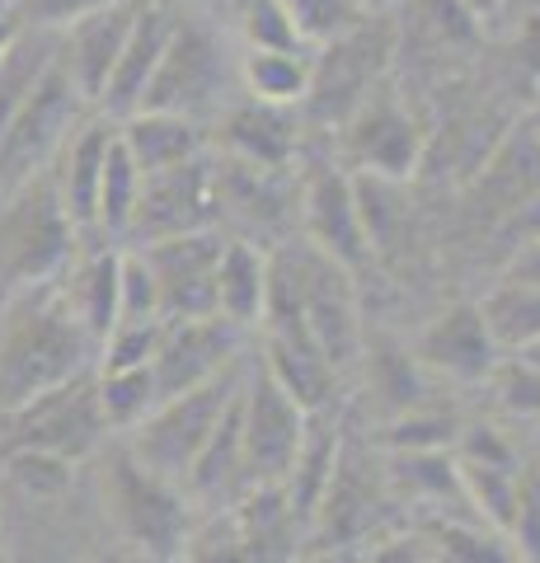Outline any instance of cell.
<instances>
[{
  "label": "cell",
  "instance_id": "cell-35",
  "mask_svg": "<svg viewBox=\"0 0 540 563\" xmlns=\"http://www.w3.org/2000/svg\"><path fill=\"white\" fill-rule=\"evenodd\" d=\"M456 418L442 413V409H414V413H399L390 418L386 428V446L395 455H414V451H451L456 446Z\"/></svg>",
  "mask_w": 540,
  "mask_h": 563
},
{
  "label": "cell",
  "instance_id": "cell-48",
  "mask_svg": "<svg viewBox=\"0 0 540 563\" xmlns=\"http://www.w3.org/2000/svg\"><path fill=\"white\" fill-rule=\"evenodd\" d=\"M367 563H428V550H423V540H414V536H395L386 544H376Z\"/></svg>",
  "mask_w": 540,
  "mask_h": 563
},
{
  "label": "cell",
  "instance_id": "cell-56",
  "mask_svg": "<svg viewBox=\"0 0 540 563\" xmlns=\"http://www.w3.org/2000/svg\"><path fill=\"white\" fill-rule=\"evenodd\" d=\"M5 10H10V0H0V14H5Z\"/></svg>",
  "mask_w": 540,
  "mask_h": 563
},
{
  "label": "cell",
  "instance_id": "cell-37",
  "mask_svg": "<svg viewBox=\"0 0 540 563\" xmlns=\"http://www.w3.org/2000/svg\"><path fill=\"white\" fill-rule=\"evenodd\" d=\"M118 324H165L161 320V287L146 268V258L128 250L118 268Z\"/></svg>",
  "mask_w": 540,
  "mask_h": 563
},
{
  "label": "cell",
  "instance_id": "cell-24",
  "mask_svg": "<svg viewBox=\"0 0 540 563\" xmlns=\"http://www.w3.org/2000/svg\"><path fill=\"white\" fill-rule=\"evenodd\" d=\"M268 306V254L250 240H225L217 263V314L235 329L264 320Z\"/></svg>",
  "mask_w": 540,
  "mask_h": 563
},
{
  "label": "cell",
  "instance_id": "cell-20",
  "mask_svg": "<svg viewBox=\"0 0 540 563\" xmlns=\"http://www.w3.org/2000/svg\"><path fill=\"white\" fill-rule=\"evenodd\" d=\"M221 141H225V151H231V161L283 174L296 155V122L287 109L250 99V103H240V109L225 113Z\"/></svg>",
  "mask_w": 540,
  "mask_h": 563
},
{
  "label": "cell",
  "instance_id": "cell-13",
  "mask_svg": "<svg viewBox=\"0 0 540 563\" xmlns=\"http://www.w3.org/2000/svg\"><path fill=\"white\" fill-rule=\"evenodd\" d=\"M343 146L357 174H376V179H409L423 155V132H418L414 113L390 95H372L362 109L343 122Z\"/></svg>",
  "mask_w": 540,
  "mask_h": 563
},
{
  "label": "cell",
  "instance_id": "cell-15",
  "mask_svg": "<svg viewBox=\"0 0 540 563\" xmlns=\"http://www.w3.org/2000/svg\"><path fill=\"white\" fill-rule=\"evenodd\" d=\"M76 99H80L76 80L66 76V66L57 57L43 70L38 90L29 95L20 118L10 122V132L0 136V169L29 174L47 151H62V141L71 136V122H76Z\"/></svg>",
  "mask_w": 540,
  "mask_h": 563
},
{
  "label": "cell",
  "instance_id": "cell-19",
  "mask_svg": "<svg viewBox=\"0 0 540 563\" xmlns=\"http://www.w3.org/2000/svg\"><path fill=\"white\" fill-rule=\"evenodd\" d=\"M136 20V5H109L99 14H85L66 29V43L57 47V57L66 66V76L76 80L80 99H103V85H109L118 57H123V43H128V29Z\"/></svg>",
  "mask_w": 540,
  "mask_h": 563
},
{
  "label": "cell",
  "instance_id": "cell-47",
  "mask_svg": "<svg viewBox=\"0 0 540 563\" xmlns=\"http://www.w3.org/2000/svg\"><path fill=\"white\" fill-rule=\"evenodd\" d=\"M503 277H508V282H531V287H540V231L517 244V254L508 258Z\"/></svg>",
  "mask_w": 540,
  "mask_h": 563
},
{
  "label": "cell",
  "instance_id": "cell-22",
  "mask_svg": "<svg viewBox=\"0 0 540 563\" xmlns=\"http://www.w3.org/2000/svg\"><path fill=\"white\" fill-rule=\"evenodd\" d=\"M118 141L132 155V165L142 169V179L202 155V128L179 113H132L118 122Z\"/></svg>",
  "mask_w": 540,
  "mask_h": 563
},
{
  "label": "cell",
  "instance_id": "cell-34",
  "mask_svg": "<svg viewBox=\"0 0 540 563\" xmlns=\"http://www.w3.org/2000/svg\"><path fill=\"white\" fill-rule=\"evenodd\" d=\"M240 33H245L250 52H306L301 29H296L291 10L283 0H245V10H240Z\"/></svg>",
  "mask_w": 540,
  "mask_h": 563
},
{
  "label": "cell",
  "instance_id": "cell-27",
  "mask_svg": "<svg viewBox=\"0 0 540 563\" xmlns=\"http://www.w3.org/2000/svg\"><path fill=\"white\" fill-rule=\"evenodd\" d=\"M480 314L489 324L498 352H527L540 343V287L531 282H508L503 277L498 287L480 301Z\"/></svg>",
  "mask_w": 540,
  "mask_h": 563
},
{
  "label": "cell",
  "instance_id": "cell-50",
  "mask_svg": "<svg viewBox=\"0 0 540 563\" xmlns=\"http://www.w3.org/2000/svg\"><path fill=\"white\" fill-rule=\"evenodd\" d=\"M465 5H470V10H475V20L484 24V20H494V14H498L503 5H508V0H465Z\"/></svg>",
  "mask_w": 540,
  "mask_h": 563
},
{
  "label": "cell",
  "instance_id": "cell-21",
  "mask_svg": "<svg viewBox=\"0 0 540 563\" xmlns=\"http://www.w3.org/2000/svg\"><path fill=\"white\" fill-rule=\"evenodd\" d=\"M235 531L245 540V550L254 563H296V540H301V517L287 498V488H250L235 503Z\"/></svg>",
  "mask_w": 540,
  "mask_h": 563
},
{
  "label": "cell",
  "instance_id": "cell-46",
  "mask_svg": "<svg viewBox=\"0 0 540 563\" xmlns=\"http://www.w3.org/2000/svg\"><path fill=\"white\" fill-rule=\"evenodd\" d=\"M513 57H517V66H521V76L540 85V10H527V14L517 20Z\"/></svg>",
  "mask_w": 540,
  "mask_h": 563
},
{
  "label": "cell",
  "instance_id": "cell-40",
  "mask_svg": "<svg viewBox=\"0 0 540 563\" xmlns=\"http://www.w3.org/2000/svg\"><path fill=\"white\" fill-rule=\"evenodd\" d=\"M179 559H184V563H254L231 517H212V521L202 526V531L188 536V544H184Z\"/></svg>",
  "mask_w": 540,
  "mask_h": 563
},
{
  "label": "cell",
  "instance_id": "cell-4",
  "mask_svg": "<svg viewBox=\"0 0 540 563\" xmlns=\"http://www.w3.org/2000/svg\"><path fill=\"white\" fill-rule=\"evenodd\" d=\"M71 254H76V225L66 221L52 179L38 184L24 179L20 198L0 217V273H5V287L14 296L47 287V282H57L71 268Z\"/></svg>",
  "mask_w": 540,
  "mask_h": 563
},
{
  "label": "cell",
  "instance_id": "cell-36",
  "mask_svg": "<svg viewBox=\"0 0 540 563\" xmlns=\"http://www.w3.org/2000/svg\"><path fill=\"white\" fill-rule=\"evenodd\" d=\"M283 5L291 10L306 43H334L343 33H353L362 20H372L362 10V0H283Z\"/></svg>",
  "mask_w": 540,
  "mask_h": 563
},
{
  "label": "cell",
  "instance_id": "cell-38",
  "mask_svg": "<svg viewBox=\"0 0 540 563\" xmlns=\"http://www.w3.org/2000/svg\"><path fill=\"white\" fill-rule=\"evenodd\" d=\"M5 474L14 488H24L29 498H57L71 484V461H62V455H43V451H14L5 455Z\"/></svg>",
  "mask_w": 540,
  "mask_h": 563
},
{
  "label": "cell",
  "instance_id": "cell-9",
  "mask_svg": "<svg viewBox=\"0 0 540 563\" xmlns=\"http://www.w3.org/2000/svg\"><path fill=\"white\" fill-rule=\"evenodd\" d=\"M221 235L198 231V235H174L142 244L146 268L161 287V320H207L217 314V263H221Z\"/></svg>",
  "mask_w": 540,
  "mask_h": 563
},
{
  "label": "cell",
  "instance_id": "cell-55",
  "mask_svg": "<svg viewBox=\"0 0 540 563\" xmlns=\"http://www.w3.org/2000/svg\"><path fill=\"white\" fill-rule=\"evenodd\" d=\"M527 10H540V0H527Z\"/></svg>",
  "mask_w": 540,
  "mask_h": 563
},
{
  "label": "cell",
  "instance_id": "cell-26",
  "mask_svg": "<svg viewBox=\"0 0 540 563\" xmlns=\"http://www.w3.org/2000/svg\"><path fill=\"white\" fill-rule=\"evenodd\" d=\"M480 188L494 192L503 217H521V211L540 207V141L531 136L527 122L513 128V136L494 151V161L484 165Z\"/></svg>",
  "mask_w": 540,
  "mask_h": 563
},
{
  "label": "cell",
  "instance_id": "cell-16",
  "mask_svg": "<svg viewBox=\"0 0 540 563\" xmlns=\"http://www.w3.org/2000/svg\"><path fill=\"white\" fill-rule=\"evenodd\" d=\"M301 221L310 235V250H320L324 258H334L339 268H362L372 258L367 231H362V211L353 192V174L343 169H316L301 184Z\"/></svg>",
  "mask_w": 540,
  "mask_h": 563
},
{
  "label": "cell",
  "instance_id": "cell-1",
  "mask_svg": "<svg viewBox=\"0 0 540 563\" xmlns=\"http://www.w3.org/2000/svg\"><path fill=\"white\" fill-rule=\"evenodd\" d=\"M90 357L95 339L80 329L57 282L20 291L0 320V413L90 376Z\"/></svg>",
  "mask_w": 540,
  "mask_h": 563
},
{
  "label": "cell",
  "instance_id": "cell-51",
  "mask_svg": "<svg viewBox=\"0 0 540 563\" xmlns=\"http://www.w3.org/2000/svg\"><path fill=\"white\" fill-rule=\"evenodd\" d=\"M527 128H531V136L540 141V103H536V109H531V118H527Z\"/></svg>",
  "mask_w": 540,
  "mask_h": 563
},
{
  "label": "cell",
  "instance_id": "cell-17",
  "mask_svg": "<svg viewBox=\"0 0 540 563\" xmlns=\"http://www.w3.org/2000/svg\"><path fill=\"white\" fill-rule=\"evenodd\" d=\"M118 128L109 118L80 122L76 136L62 141L57 151V169H52V188H57V202L66 211V221L80 231H95V211H99V179H103V161H109Z\"/></svg>",
  "mask_w": 540,
  "mask_h": 563
},
{
  "label": "cell",
  "instance_id": "cell-23",
  "mask_svg": "<svg viewBox=\"0 0 540 563\" xmlns=\"http://www.w3.org/2000/svg\"><path fill=\"white\" fill-rule=\"evenodd\" d=\"M264 372H268V380L277 385V390L306 413H324L329 399H334L339 366L329 362L310 339H268Z\"/></svg>",
  "mask_w": 540,
  "mask_h": 563
},
{
  "label": "cell",
  "instance_id": "cell-31",
  "mask_svg": "<svg viewBox=\"0 0 540 563\" xmlns=\"http://www.w3.org/2000/svg\"><path fill=\"white\" fill-rule=\"evenodd\" d=\"M52 62H57V47L52 43H29L24 33H20V43L0 57V136H5L10 122L20 118V109L29 103V95L38 90L43 70Z\"/></svg>",
  "mask_w": 540,
  "mask_h": 563
},
{
  "label": "cell",
  "instance_id": "cell-5",
  "mask_svg": "<svg viewBox=\"0 0 540 563\" xmlns=\"http://www.w3.org/2000/svg\"><path fill=\"white\" fill-rule=\"evenodd\" d=\"M103 432L109 428H103L99 413L95 376H76L57 385V390L20 404V409L0 413V461L14 451H43L76 465L99 446Z\"/></svg>",
  "mask_w": 540,
  "mask_h": 563
},
{
  "label": "cell",
  "instance_id": "cell-43",
  "mask_svg": "<svg viewBox=\"0 0 540 563\" xmlns=\"http://www.w3.org/2000/svg\"><path fill=\"white\" fill-rule=\"evenodd\" d=\"M456 455L461 465H489V470H521V455L517 446L503 437L498 428H489V422H480V428H461L456 437Z\"/></svg>",
  "mask_w": 540,
  "mask_h": 563
},
{
  "label": "cell",
  "instance_id": "cell-30",
  "mask_svg": "<svg viewBox=\"0 0 540 563\" xmlns=\"http://www.w3.org/2000/svg\"><path fill=\"white\" fill-rule=\"evenodd\" d=\"M136 198H142V169L132 165V155L123 151V141L113 136L109 161H103V179H99V211H95V231L103 235H128Z\"/></svg>",
  "mask_w": 540,
  "mask_h": 563
},
{
  "label": "cell",
  "instance_id": "cell-49",
  "mask_svg": "<svg viewBox=\"0 0 540 563\" xmlns=\"http://www.w3.org/2000/svg\"><path fill=\"white\" fill-rule=\"evenodd\" d=\"M14 43H20V24H14V14L5 10V14H0V57H5Z\"/></svg>",
  "mask_w": 540,
  "mask_h": 563
},
{
  "label": "cell",
  "instance_id": "cell-12",
  "mask_svg": "<svg viewBox=\"0 0 540 563\" xmlns=\"http://www.w3.org/2000/svg\"><path fill=\"white\" fill-rule=\"evenodd\" d=\"M414 362L442 380L480 385V380H494V372L503 366V352L494 343L489 324H484L480 306L461 301V306H447L438 320H428L418 329Z\"/></svg>",
  "mask_w": 540,
  "mask_h": 563
},
{
  "label": "cell",
  "instance_id": "cell-6",
  "mask_svg": "<svg viewBox=\"0 0 540 563\" xmlns=\"http://www.w3.org/2000/svg\"><path fill=\"white\" fill-rule=\"evenodd\" d=\"M310 413L268 380V372H250L240 390V451H245V484L277 488L301 455Z\"/></svg>",
  "mask_w": 540,
  "mask_h": 563
},
{
  "label": "cell",
  "instance_id": "cell-29",
  "mask_svg": "<svg viewBox=\"0 0 540 563\" xmlns=\"http://www.w3.org/2000/svg\"><path fill=\"white\" fill-rule=\"evenodd\" d=\"M95 395H99L103 428L132 432L161 404V385H155L151 366H136V372H95Z\"/></svg>",
  "mask_w": 540,
  "mask_h": 563
},
{
  "label": "cell",
  "instance_id": "cell-39",
  "mask_svg": "<svg viewBox=\"0 0 540 563\" xmlns=\"http://www.w3.org/2000/svg\"><path fill=\"white\" fill-rule=\"evenodd\" d=\"M161 333L165 324H118L109 339L99 343V372H136L151 366L161 352Z\"/></svg>",
  "mask_w": 540,
  "mask_h": 563
},
{
  "label": "cell",
  "instance_id": "cell-25",
  "mask_svg": "<svg viewBox=\"0 0 540 563\" xmlns=\"http://www.w3.org/2000/svg\"><path fill=\"white\" fill-rule=\"evenodd\" d=\"M118 268H123V254L118 250H95L90 258H80L71 277H66V306H71V314L80 320V329L95 339V347L109 339V333L118 329Z\"/></svg>",
  "mask_w": 540,
  "mask_h": 563
},
{
  "label": "cell",
  "instance_id": "cell-11",
  "mask_svg": "<svg viewBox=\"0 0 540 563\" xmlns=\"http://www.w3.org/2000/svg\"><path fill=\"white\" fill-rule=\"evenodd\" d=\"M217 85H221V52L212 43V33L202 24L179 20L136 113H179V118L198 122V113L212 103Z\"/></svg>",
  "mask_w": 540,
  "mask_h": 563
},
{
  "label": "cell",
  "instance_id": "cell-54",
  "mask_svg": "<svg viewBox=\"0 0 540 563\" xmlns=\"http://www.w3.org/2000/svg\"><path fill=\"white\" fill-rule=\"evenodd\" d=\"M95 563H123V554H99Z\"/></svg>",
  "mask_w": 540,
  "mask_h": 563
},
{
  "label": "cell",
  "instance_id": "cell-41",
  "mask_svg": "<svg viewBox=\"0 0 540 563\" xmlns=\"http://www.w3.org/2000/svg\"><path fill=\"white\" fill-rule=\"evenodd\" d=\"M513 550L521 563H540V470H521V488H517V512L508 526Z\"/></svg>",
  "mask_w": 540,
  "mask_h": 563
},
{
  "label": "cell",
  "instance_id": "cell-52",
  "mask_svg": "<svg viewBox=\"0 0 540 563\" xmlns=\"http://www.w3.org/2000/svg\"><path fill=\"white\" fill-rule=\"evenodd\" d=\"M517 357H521V362H531V366H540V343L527 347V352H517Z\"/></svg>",
  "mask_w": 540,
  "mask_h": 563
},
{
  "label": "cell",
  "instance_id": "cell-45",
  "mask_svg": "<svg viewBox=\"0 0 540 563\" xmlns=\"http://www.w3.org/2000/svg\"><path fill=\"white\" fill-rule=\"evenodd\" d=\"M109 5H123V0H29V14L38 24H66L71 29L76 20H85V14H99Z\"/></svg>",
  "mask_w": 540,
  "mask_h": 563
},
{
  "label": "cell",
  "instance_id": "cell-44",
  "mask_svg": "<svg viewBox=\"0 0 540 563\" xmlns=\"http://www.w3.org/2000/svg\"><path fill=\"white\" fill-rule=\"evenodd\" d=\"M494 385H498V404L508 413L540 418V366L521 362V357H508L494 372Z\"/></svg>",
  "mask_w": 540,
  "mask_h": 563
},
{
  "label": "cell",
  "instance_id": "cell-8",
  "mask_svg": "<svg viewBox=\"0 0 540 563\" xmlns=\"http://www.w3.org/2000/svg\"><path fill=\"white\" fill-rule=\"evenodd\" d=\"M390 57V29L362 20L353 33L324 43V57L310 62V90L306 103L320 118H339L348 122L362 103L372 99V85L381 76V66Z\"/></svg>",
  "mask_w": 540,
  "mask_h": 563
},
{
  "label": "cell",
  "instance_id": "cell-3",
  "mask_svg": "<svg viewBox=\"0 0 540 563\" xmlns=\"http://www.w3.org/2000/svg\"><path fill=\"white\" fill-rule=\"evenodd\" d=\"M245 362H235L225 376L198 385V390H184V395H169L161 399L155 409L146 413V422L132 428V461L146 465L151 474H161L169 484H184L188 470H194L198 451L207 446V437L221 422V413L231 409V399L240 395L245 385Z\"/></svg>",
  "mask_w": 540,
  "mask_h": 563
},
{
  "label": "cell",
  "instance_id": "cell-14",
  "mask_svg": "<svg viewBox=\"0 0 540 563\" xmlns=\"http://www.w3.org/2000/svg\"><path fill=\"white\" fill-rule=\"evenodd\" d=\"M235 362H240L235 324H225L221 314H207V320L165 324L151 372H155V385H161V399H169V395L198 390V385L225 376Z\"/></svg>",
  "mask_w": 540,
  "mask_h": 563
},
{
  "label": "cell",
  "instance_id": "cell-32",
  "mask_svg": "<svg viewBox=\"0 0 540 563\" xmlns=\"http://www.w3.org/2000/svg\"><path fill=\"white\" fill-rule=\"evenodd\" d=\"M432 540L447 563H521L513 540L480 521H432Z\"/></svg>",
  "mask_w": 540,
  "mask_h": 563
},
{
  "label": "cell",
  "instance_id": "cell-7",
  "mask_svg": "<svg viewBox=\"0 0 540 563\" xmlns=\"http://www.w3.org/2000/svg\"><path fill=\"white\" fill-rule=\"evenodd\" d=\"M217 217H221L217 169L207 165V155H198V161H188V165L146 174L128 235H136L142 244L198 235V231H217Z\"/></svg>",
  "mask_w": 540,
  "mask_h": 563
},
{
  "label": "cell",
  "instance_id": "cell-10",
  "mask_svg": "<svg viewBox=\"0 0 540 563\" xmlns=\"http://www.w3.org/2000/svg\"><path fill=\"white\" fill-rule=\"evenodd\" d=\"M296 254V273H301V320L310 343L334 366L353 362L362 347V324H357V296H353V277L339 268L334 258H324L320 250H291Z\"/></svg>",
  "mask_w": 540,
  "mask_h": 563
},
{
  "label": "cell",
  "instance_id": "cell-33",
  "mask_svg": "<svg viewBox=\"0 0 540 563\" xmlns=\"http://www.w3.org/2000/svg\"><path fill=\"white\" fill-rule=\"evenodd\" d=\"M418 372H423V366L414 362V352L376 347V357H372V385H376V395H386L390 418L414 413V409H428V404H423V380H418Z\"/></svg>",
  "mask_w": 540,
  "mask_h": 563
},
{
  "label": "cell",
  "instance_id": "cell-18",
  "mask_svg": "<svg viewBox=\"0 0 540 563\" xmlns=\"http://www.w3.org/2000/svg\"><path fill=\"white\" fill-rule=\"evenodd\" d=\"M174 24L179 20H174L161 0H142V5H136V20H132L128 43H123V57H118L109 85H103V99H99L118 122L142 109V95H146V85L155 76V66H161V57H165Z\"/></svg>",
  "mask_w": 540,
  "mask_h": 563
},
{
  "label": "cell",
  "instance_id": "cell-2",
  "mask_svg": "<svg viewBox=\"0 0 540 563\" xmlns=\"http://www.w3.org/2000/svg\"><path fill=\"white\" fill-rule=\"evenodd\" d=\"M103 507L132 550L151 563H174L194 536V503L184 484H169L161 474L132 461V451H113L103 465Z\"/></svg>",
  "mask_w": 540,
  "mask_h": 563
},
{
  "label": "cell",
  "instance_id": "cell-28",
  "mask_svg": "<svg viewBox=\"0 0 540 563\" xmlns=\"http://www.w3.org/2000/svg\"><path fill=\"white\" fill-rule=\"evenodd\" d=\"M240 80H245L254 103L291 109V103H301L310 90V57L306 52H245Z\"/></svg>",
  "mask_w": 540,
  "mask_h": 563
},
{
  "label": "cell",
  "instance_id": "cell-53",
  "mask_svg": "<svg viewBox=\"0 0 540 563\" xmlns=\"http://www.w3.org/2000/svg\"><path fill=\"white\" fill-rule=\"evenodd\" d=\"M381 5H390V0H362V10H367V14H372V10H381Z\"/></svg>",
  "mask_w": 540,
  "mask_h": 563
},
{
  "label": "cell",
  "instance_id": "cell-42",
  "mask_svg": "<svg viewBox=\"0 0 540 563\" xmlns=\"http://www.w3.org/2000/svg\"><path fill=\"white\" fill-rule=\"evenodd\" d=\"M414 14H418V24L428 33H438L442 43H475L484 29L465 0H414Z\"/></svg>",
  "mask_w": 540,
  "mask_h": 563
}]
</instances>
